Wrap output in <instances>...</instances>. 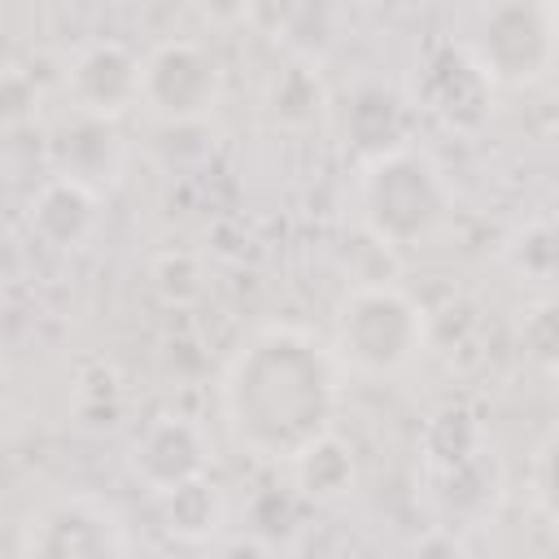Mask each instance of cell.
<instances>
[{"instance_id": "277c9868", "label": "cell", "mask_w": 559, "mask_h": 559, "mask_svg": "<svg viewBox=\"0 0 559 559\" xmlns=\"http://www.w3.org/2000/svg\"><path fill=\"white\" fill-rule=\"evenodd\" d=\"M559 48L555 0H485L467 57L498 87H533L550 74Z\"/></svg>"}, {"instance_id": "7c38bea8", "label": "cell", "mask_w": 559, "mask_h": 559, "mask_svg": "<svg viewBox=\"0 0 559 559\" xmlns=\"http://www.w3.org/2000/svg\"><path fill=\"white\" fill-rule=\"evenodd\" d=\"M48 157H52V175L79 179L92 192L118 183V175H122V140H118L114 122H105V118L74 114V122H66L52 135Z\"/></svg>"}, {"instance_id": "ac0fdd59", "label": "cell", "mask_w": 559, "mask_h": 559, "mask_svg": "<svg viewBox=\"0 0 559 559\" xmlns=\"http://www.w3.org/2000/svg\"><path fill=\"white\" fill-rule=\"evenodd\" d=\"M39 109V92L35 79L26 70H0V127H22L31 122Z\"/></svg>"}, {"instance_id": "44dd1931", "label": "cell", "mask_w": 559, "mask_h": 559, "mask_svg": "<svg viewBox=\"0 0 559 559\" xmlns=\"http://www.w3.org/2000/svg\"><path fill=\"white\" fill-rule=\"evenodd\" d=\"M524 349H528L542 367L555 362V306H550V301H542V306L533 310V319L524 323Z\"/></svg>"}, {"instance_id": "6da1fadb", "label": "cell", "mask_w": 559, "mask_h": 559, "mask_svg": "<svg viewBox=\"0 0 559 559\" xmlns=\"http://www.w3.org/2000/svg\"><path fill=\"white\" fill-rule=\"evenodd\" d=\"M341 362L306 328L266 323L240 341L218 376V411L231 441L262 459L288 463L314 437L336 428Z\"/></svg>"}, {"instance_id": "4fadbf2b", "label": "cell", "mask_w": 559, "mask_h": 559, "mask_svg": "<svg viewBox=\"0 0 559 559\" xmlns=\"http://www.w3.org/2000/svg\"><path fill=\"white\" fill-rule=\"evenodd\" d=\"M288 467H293L297 489H301L306 498H314V502H336V498H345V493L354 489V480H358L354 445H349L345 437H336V428L323 432V437H314L297 459H288Z\"/></svg>"}, {"instance_id": "ba28073f", "label": "cell", "mask_w": 559, "mask_h": 559, "mask_svg": "<svg viewBox=\"0 0 559 559\" xmlns=\"http://www.w3.org/2000/svg\"><path fill=\"white\" fill-rule=\"evenodd\" d=\"M66 96L74 114L118 122L131 105H140V57L122 39L83 44L66 70Z\"/></svg>"}, {"instance_id": "9c48e42d", "label": "cell", "mask_w": 559, "mask_h": 559, "mask_svg": "<svg viewBox=\"0 0 559 559\" xmlns=\"http://www.w3.org/2000/svg\"><path fill=\"white\" fill-rule=\"evenodd\" d=\"M485 459H489L485 428L463 406H445L428 419V428H424V467H428V480H432V489L441 493L445 507L459 511L463 480L485 472Z\"/></svg>"}, {"instance_id": "8fae6325", "label": "cell", "mask_w": 559, "mask_h": 559, "mask_svg": "<svg viewBox=\"0 0 559 559\" xmlns=\"http://www.w3.org/2000/svg\"><path fill=\"white\" fill-rule=\"evenodd\" d=\"M26 227L48 249H61V253L83 249L100 227V192H92L79 179L48 175L26 205Z\"/></svg>"}, {"instance_id": "e0dca14e", "label": "cell", "mask_w": 559, "mask_h": 559, "mask_svg": "<svg viewBox=\"0 0 559 559\" xmlns=\"http://www.w3.org/2000/svg\"><path fill=\"white\" fill-rule=\"evenodd\" d=\"M507 266L533 284V288H550L555 271H559V249H555V227L550 218H533L524 223L511 240H507Z\"/></svg>"}, {"instance_id": "30bf717a", "label": "cell", "mask_w": 559, "mask_h": 559, "mask_svg": "<svg viewBox=\"0 0 559 559\" xmlns=\"http://www.w3.org/2000/svg\"><path fill=\"white\" fill-rule=\"evenodd\" d=\"M424 109L445 122L450 131H480L493 109V83L480 74V66L467 52H441L432 57L424 74Z\"/></svg>"}, {"instance_id": "9a60e30c", "label": "cell", "mask_w": 559, "mask_h": 559, "mask_svg": "<svg viewBox=\"0 0 559 559\" xmlns=\"http://www.w3.org/2000/svg\"><path fill=\"white\" fill-rule=\"evenodd\" d=\"M323 109H328V92H323L319 66L306 61V57L288 61V66L271 79V87H266V114H271V122L284 127V131H306V127H314V122L323 118Z\"/></svg>"}, {"instance_id": "ffe728a7", "label": "cell", "mask_w": 559, "mask_h": 559, "mask_svg": "<svg viewBox=\"0 0 559 559\" xmlns=\"http://www.w3.org/2000/svg\"><path fill=\"white\" fill-rule=\"evenodd\" d=\"M533 498H537L542 515L555 520V432H546L533 454Z\"/></svg>"}, {"instance_id": "7a4b0ae2", "label": "cell", "mask_w": 559, "mask_h": 559, "mask_svg": "<svg viewBox=\"0 0 559 559\" xmlns=\"http://www.w3.org/2000/svg\"><path fill=\"white\" fill-rule=\"evenodd\" d=\"M428 349V310L393 280H358L332 310V354L367 380L411 371Z\"/></svg>"}, {"instance_id": "2e32d148", "label": "cell", "mask_w": 559, "mask_h": 559, "mask_svg": "<svg viewBox=\"0 0 559 559\" xmlns=\"http://www.w3.org/2000/svg\"><path fill=\"white\" fill-rule=\"evenodd\" d=\"M157 507H162V515H166V528H170L175 537H183V542L210 537V533L223 524V498H218V489H214L205 476H197V480H188V485L162 493Z\"/></svg>"}, {"instance_id": "8992f818", "label": "cell", "mask_w": 559, "mask_h": 559, "mask_svg": "<svg viewBox=\"0 0 559 559\" xmlns=\"http://www.w3.org/2000/svg\"><path fill=\"white\" fill-rule=\"evenodd\" d=\"M131 528L122 511L96 493H66L35 507L17 528V550L39 559H100L127 555Z\"/></svg>"}, {"instance_id": "3957f363", "label": "cell", "mask_w": 559, "mask_h": 559, "mask_svg": "<svg viewBox=\"0 0 559 559\" xmlns=\"http://www.w3.org/2000/svg\"><path fill=\"white\" fill-rule=\"evenodd\" d=\"M450 210H454L450 183L428 153L397 144L367 157L358 179V214L376 245L419 249L441 236Z\"/></svg>"}, {"instance_id": "5b68a950", "label": "cell", "mask_w": 559, "mask_h": 559, "mask_svg": "<svg viewBox=\"0 0 559 559\" xmlns=\"http://www.w3.org/2000/svg\"><path fill=\"white\" fill-rule=\"evenodd\" d=\"M223 100V66L197 39H162L140 57V105L170 127H192Z\"/></svg>"}, {"instance_id": "52a82bcc", "label": "cell", "mask_w": 559, "mask_h": 559, "mask_svg": "<svg viewBox=\"0 0 559 559\" xmlns=\"http://www.w3.org/2000/svg\"><path fill=\"white\" fill-rule=\"evenodd\" d=\"M127 467H131V476L140 480L144 493L162 498V493H170V489L210 472V437L197 419L157 415L135 432Z\"/></svg>"}, {"instance_id": "5bb4252c", "label": "cell", "mask_w": 559, "mask_h": 559, "mask_svg": "<svg viewBox=\"0 0 559 559\" xmlns=\"http://www.w3.org/2000/svg\"><path fill=\"white\" fill-rule=\"evenodd\" d=\"M345 135L362 157L406 144V109L389 87H358L345 114Z\"/></svg>"}, {"instance_id": "d6986e66", "label": "cell", "mask_w": 559, "mask_h": 559, "mask_svg": "<svg viewBox=\"0 0 559 559\" xmlns=\"http://www.w3.org/2000/svg\"><path fill=\"white\" fill-rule=\"evenodd\" d=\"M306 0H240V22L266 39H284Z\"/></svg>"}]
</instances>
